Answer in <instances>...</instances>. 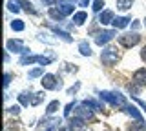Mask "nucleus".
Masks as SVG:
<instances>
[{
    "label": "nucleus",
    "mask_w": 146,
    "mask_h": 131,
    "mask_svg": "<svg viewBox=\"0 0 146 131\" xmlns=\"http://www.w3.org/2000/svg\"><path fill=\"white\" fill-rule=\"evenodd\" d=\"M126 89L131 93V97H137V95H139V91H141V86H137L135 82H131V84H128Z\"/></svg>",
    "instance_id": "27"
},
{
    "label": "nucleus",
    "mask_w": 146,
    "mask_h": 131,
    "mask_svg": "<svg viewBox=\"0 0 146 131\" xmlns=\"http://www.w3.org/2000/svg\"><path fill=\"white\" fill-rule=\"evenodd\" d=\"M60 131H73L70 126H64V128H60Z\"/></svg>",
    "instance_id": "40"
},
{
    "label": "nucleus",
    "mask_w": 146,
    "mask_h": 131,
    "mask_svg": "<svg viewBox=\"0 0 146 131\" xmlns=\"http://www.w3.org/2000/svg\"><path fill=\"white\" fill-rule=\"evenodd\" d=\"M79 51H80L82 57H91V46L86 42V40H82V42L79 44Z\"/></svg>",
    "instance_id": "16"
},
{
    "label": "nucleus",
    "mask_w": 146,
    "mask_h": 131,
    "mask_svg": "<svg viewBox=\"0 0 146 131\" xmlns=\"http://www.w3.org/2000/svg\"><path fill=\"white\" fill-rule=\"evenodd\" d=\"M11 78H13V73H6L4 75V88H7L11 84Z\"/></svg>",
    "instance_id": "32"
},
{
    "label": "nucleus",
    "mask_w": 146,
    "mask_h": 131,
    "mask_svg": "<svg viewBox=\"0 0 146 131\" xmlns=\"http://www.w3.org/2000/svg\"><path fill=\"white\" fill-rule=\"evenodd\" d=\"M6 47H7V51L20 53V55H24V57H29V51H31L29 47H26L24 44H22V40H15V38L7 40V42H6Z\"/></svg>",
    "instance_id": "5"
},
{
    "label": "nucleus",
    "mask_w": 146,
    "mask_h": 131,
    "mask_svg": "<svg viewBox=\"0 0 146 131\" xmlns=\"http://www.w3.org/2000/svg\"><path fill=\"white\" fill-rule=\"evenodd\" d=\"M130 131H146V124L144 122H137V124L130 126Z\"/></svg>",
    "instance_id": "29"
},
{
    "label": "nucleus",
    "mask_w": 146,
    "mask_h": 131,
    "mask_svg": "<svg viewBox=\"0 0 146 131\" xmlns=\"http://www.w3.org/2000/svg\"><path fill=\"white\" fill-rule=\"evenodd\" d=\"M29 78H36V76H44V67H35V69L29 71Z\"/></svg>",
    "instance_id": "28"
},
{
    "label": "nucleus",
    "mask_w": 146,
    "mask_h": 131,
    "mask_svg": "<svg viewBox=\"0 0 146 131\" xmlns=\"http://www.w3.org/2000/svg\"><path fill=\"white\" fill-rule=\"evenodd\" d=\"M4 62H6V64L9 62V53H6V55H4Z\"/></svg>",
    "instance_id": "41"
},
{
    "label": "nucleus",
    "mask_w": 146,
    "mask_h": 131,
    "mask_svg": "<svg viewBox=\"0 0 146 131\" xmlns=\"http://www.w3.org/2000/svg\"><path fill=\"white\" fill-rule=\"evenodd\" d=\"M119 60H121V53H119V49L115 46L104 47L102 53H100V62H102L104 66H108V67H113Z\"/></svg>",
    "instance_id": "2"
},
{
    "label": "nucleus",
    "mask_w": 146,
    "mask_h": 131,
    "mask_svg": "<svg viewBox=\"0 0 146 131\" xmlns=\"http://www.w3.org/2000/svg\"><path fill=\"white\" fill-rule=\"evenodd\" d=\"M73 117H77V118H82V120H91L93 118V109H90L88 106H84V104H80V106L75 107V113H73Z\"/></svg>",
    "instance_id": "7"
},
{
    "label": "nucleus",
    "mask_w": 146,
    "mask_h": 131,
    "mask_svg": "<svg viewBox=\"0 0 146 131\" xmlns=\"http://www.w3.org/2000/svg\"><path fill=\"white\" fill-rule=\"evenodd\" d=\"M58 107H60V102H58V100H53V102L48 104V107H46V113H48V115H53V113L58 111Z\"/></svg>",
    "instance_id": "22"
},
{
    "label": "nucleus",
    "mask_w": 146,
    "mask_h": 131,
    "mask_svg": "<svg viewBox=\"0 0 146 131\" xmlns=\"http://www.w3.org/2000/svg\"><path fill=\"white\" fill-rule=\"evenodd\" d=\"M141 58H143V60L146 62V44L143 46V49H141Z\"/></svg>",
    "instance_id": "37"
},
{
    "label": "nucleus",
    "mask_w": 146,
    "mask_h": 131,
    "mask_svg": "<svg viewBox=\"0 0 146 131\" xmlns=\"http://www.w3.org/2000/svg\"><path fill=\"white\" fill-rule=\"evenodd\" d=\"M91 2V0H80V2H79V6L80 7H88V4Z\"/></svg>",
    "instance_id": "38"
},
{
    "label": "nucleus",
    "mask_w": 146,
    "mask_h": 131,
    "mask_svg": "<svg viewBox=\"0 0 146 131\" xmlns=\"http://www.w3.org/2000/svg\"><path fill=\"white\" fill-rule=\"evenodd\" d=\"M33 95H35V97H33V100H31V106H38V104L44 100V97H46V95H44V91L33 93Z\"/></svg>",
    "instance_id": "25"
},
{
    "label": "nucleus",
    "mask_w": 146,
    "mask_h": 131,
    "mask_svg": "<svg viewBox=\"0 0 146 131\" xmlns=\"http://www.w3.org/2000/svg\"><path fill=\"white\" fill-rule=\"evenodd\" d=\"M75 102H70V104H68V106H66V109H64V117H66V118H68V117H70L71 115V109H75Z\"/></svg>",
    "instance_id": "31"
},
{
    "label": "nucleus",
    "mask_w": 146,
    "mask_h": 131,
    "mask_svg": "<svg viewBox=\"0 0 146 131\" xmlns=\"http://www.w3.org/2000/svg\"><path fill=\"white\" fill-rule=\"evenodd\" d=\"M40 84H42L44 89H49V91H55V89H60L62 88L60 76H57V75H53V73H46L42 76V80H40Z\"/></svg>",
    "instance_id": "4"
},
{
    "label": "nucleus",
    "mask_w": 146,
    "mask_h": 131,
    "mask_svg": "<svg viewBox=\"0 0 146 131\" xmlns=\"http://www.w3.org/2000/svg\"><path fill=\"white\" fill-rule=\"evenodd\" d=\"M131 82H135L137 86H146V67H139V69L133 71V75H131Z\"/></svg>",
    "instance_id": "8"
},
{
    "label": "nucleus",
    "mask_w": 146,
    "mask_h": 131,
    "mask_svg": "<svg viewBox=\"0 0 146 131\" xmlns=\"http://www.w3.org/2000/svg\"><path fill=\"white\" fill-rule=\"evenodd\" d=\"M117 40H119V44H121L122 47L130 49V47H133V46H137V44L141 42V35L137 33V31H133V33L130 31V33H122V35H119Z\"/></svg>",
    "instance_id": "3"
},
{
    "label": "nucleus",
    "mask_w": 146,
    "mask_h": 131,
    "mask_svg": "<svg viewBox=\"0 0 146 131\" xmlns=\"http://www.w3.org/2000/svg\"><path fill=\"white\" fill-rule=\"evenodd\" d=\"M139 20H131V28H133V29H137V28H139Z\"/></svg>",
    "instance_id": "39"
},
{
    "label": "nucleus",
    "mask_w": 146,
    "mask_h": 131,
    "mask_svg": "<svg viewBox=\"0 0 146 131\" xmlns=\"http://www.w3.org/2000/svg\"><path fill=\"white\" fill-rule=\"evenodd\" d=\"M97 37H95V44L97 46H104V44H108L111 38H115L117 31L115 29H102V31H97Z\"/></svg>",
    "instance_id": "6"
},
{
    "label": "nucleus",
    "mask_w": 146,
    "mask_h": 131,
    "mask_svg": "<svg viewBox=\"0 0 146 131\" xmlns=\"http://www.w3.org/2000/svg\"><path fill=\"white\" fill-rule=\"evenodd\" d=\"M79 88H80V82H77L75 86H73V88H70V89H68V95H75L77 91H79Z\"/></svg>",
    "instance_id": "34"
},
{
    "label": "nucleus",
    "mask_w": 146,
    "mask_h": 131,
    "mask_svg": "<svg viewBox=\"0 0 146 131\" xmlns=\"http://www.w3.org/2000/svg\"><path fill=\"white\" fill-rule=\"evenodd\" d=\"M31 93H27V91H22L20 95H18V102H20V106H29L31 104Z\"/></svg>",
    "instance_id": "19"
},
{
    "label": "nucleus",
    "mask_w": 146,
    "mask_h": 131,
    "mask_svg": "<svg viewBox=\"0 0 146 131\" xmlns=\"http://www.w3.org/2000/svg\"><path fill=\"white\" fill-rule=\"evenodd\" d=\"M102 7H104V0H93L91 9H93L95 13H102Z\"/></svg>",
    "instance_id": "26"
},
{
    "label": "nucleus",
    "mask_w": 146,
    "mask_h": 131,
    "mask_svg": "<svg viewBox=\"0 0 146 131\" xmlns=\"http://www.w3.org/2000/svg\"><path fill=\"white\" fill-rule=\"evenodd\" d=\"M36 37H38L40 40H42V42L46 40V42H49V44H55V38H49V35H48V33H38Z\"/></svg>",
    "instance_id": "30"
},
{
    "label": "nucleus",
    "mask_w": 146,
    "mask_h": 131,
    "mask_svg": "<svg viewBox=\"0 0 146 131\" xmlns=\"http://www.w3.org/2000/svg\"><path fill=\"white\" fill-rule=\"evenodd\" d=\"M113 20H115V15H113L111 9H104V11L99 15V24H100V26H108V24H111Z\"/></svg>",
    "instance_id": "10"
},
{
    "label": "nucleus",
    "mask_w": 146,
    "mask_h": 131,
    "mask_svg": "<svg viewBox=\"0 0 146 131\" xmlns=\"http://www.w3.org/2000/svg\"><path fill=\"white\" fill-rule=\"evenodd\" d=\"M40 2H42L44 6H48V7H53V6H57V0H40Z\"/></svg>",
    "instance_id": "35"
},
{
    "label": "nucleus",
    "mask_w": 146,
    "mask_h": 131,
    "mask_svg": "<svg viewBox=\"0 0 146 131\" xmlns=\"http://www.w3.org/2000/svg\"><path fill=\"white\" fill-rule=\"evenodd\" d=\"M58 124H60V120H57V122H55V124L51 126V128H48V129H46V131H57V128H58Z\"/></svg>",
    "instance_id": "36"
},
{
    "label": "nucleus",
    "mask_w": 146,
    "mask_h": 131,
    "mask_svg": "<svg viewBox=\"0 0 146 131\" xmlns=\"http://www.w3.org/2000/svg\"><path fill=\"white\" fill-rule=\"evenodd\" d=\"M24 28H26V26H24V22H22L20 18H17V20L11 22V29L13 31H24Z\"/></svg>",
    "instance_id": "24"
},
{
    "label": "nucleus",
    "mask_w": 146,
    "mask_h": 131,
    "mask_svg": "<svg viewBox=\"0 0 146 131\" xmlns=\"http://www.w3.org/2000/svg\"><path fill=\"white\" fill-rule=\"evenodd\" d=\"M122 111H124V113H128V115H130L131 118H135L137 122H144V120H143V115H141V113L137 111V107L130 106V104H128V106H126V107H124V109H122Z\"/></svg>",
    "instance_id": "14"
},
{
    "label": "nucleus",
    "mask_w": 146,
    "mask_h": 131,
    "mask_svg": "<svg viewBox=\"0 0 146 131\" xmlns=\"http://www.w3.org/2000/svg\"><path fill=\"white\" fill-rule=\"evenodd\" d=\"M144 28H146V18H144Z\"/></svg>",
    "instance_id": "43"
},
{
    "label": "nucleus",
    "mask_w": 146,
    "mask_h": 131,
    "mask_svg": "<svg viewBox=\"0 0 146 131\" xmlns=\"http://www.w3.org/2000/svg\"><path fill=\"white\" fill-rule=\"evenodd\" d=\"M75 4H70V2H66V0H57V7H58V11L62 13L64 16H68V15H75L73 13V9H75Z\"/></svg>",
    "instance_id": "9"
},
{
    "label": "nucleus",
    "mask_w": 146,
    "mask_h": 131,
    "mask_svg": "<svg viewBox=\"0 0 146 131\" xmlns=\"http://www.w3.org/2000/svg\"><path fill=\"white\" fill-rule=\"evenodd\" d=\"M49 18H53L55 22H60V20H64V15L60 11H58V7H49Z\"/></svg>",
    "instance_id": "20"
},
{
    "label": "nucleus",
    "mask_w": 146,
    "mask_h": 131,
    "mask_svg": "<svg viewBox=\"0 0 146 131\" xmlns=\"http://www.w3.org/2000/svg\"><path fill=\"white\" fill-rule=\"evenodd\" d=\"M86 20H88V13H86V11H79V13L73 15V24H75V26H82Z\"/></svg>",
    "instance_id": "15"
},
{
    "label": "nucleus",
    "mask_w": 146,
    "mask_h": 131,
    "mask_svg": "<svg viewBox=\"0 0 146 131\" xmlns=\"http://www.w3.org/2000/svg\"><path fill=\"white\" fill-rule=\"evenodd\" d=\"M70 128L73 131H86V124L82 118H77V117H73V118L70 120Z\"/></svg>",
    "instance_id": "12"
},
{
    "label": "nucleus",
    "mask_w": 146,
    "mask_h": 131,
    "mask_svg": "<svg viewBox=\"0 0 146 131\" xmlns=\"http://www.w3.org/2000/svg\"><path fill=\"white\" fill-rule=\"evenodd\" d=\"M130 22H131L130 16H115V20H113L111 24H113V28H115V29H124Z\"/></svg>",
    "instance_id": "11"
},
{
    "label": "nucleus",
    "mask_w": 146,
    "mask_h": 131,
    "mask_svg": "<svg viewBox=\"0 0 146 131\" xmlns=\"http://www.w3.org/2000/svg\"><path fill=\"white\" fill-rule=\"evenodd\" d=\"M115 6H117V9L126 11V9H131V6H133V0H115Z\"/></svg>",
    "instance_id": "17"
},
{
    "label": "nucleus",
    "mask_w": 146,
    "mask_h": 131,
    "mask_svg": "<svg viewBox=\"0 0 146 131\" xmlns=\"http://www.w3.org/2000/svg\"><path fill=\"white\" fill-rule=\"evenodd\" d=\"M18 2H20V6L24 7V11L27 15H36V9H35V6L31 2H27V0H18Z\"/></svg>",
    "instance_id": "18"
},
{
    "label": "nucleus",
    "mask_w": 146,
    "mask_h": 131,
    "mask_svg": "<svg viewBox=\"0 0 146 131\" xmlns=\"http://www.w3.org/2000/svg\"><path fill=\"white\" fill-rule=\"evenodd\" d=\"M7 113H11V115H18V113H20V106H9Z\"/></svg>",
    "instance_id": "33"
},
{
    "label": "nucleus",
    "mask_w": 146,
    "mask_h": 131,
    "mask_svg": "<svg viewBox=\"0 0 146 131\" xmlns=\"http://www.w3.org/2000/svg\"><path fill=\"white\" fill-rule=\"evenodd\" d=\"M82 104H84V106H88V107H90V109H93V111H102V109H104V107H102V106H100V104H99V102H95V100H93V98H86V100H84V102H82Z\"/></svg>",
    "instance_id": "21"
},
{
    "label": "nucleus",
    "mask_w": 146,
    "mask_h": 131,
    "mask_svg": "<svg viewBox=\"0 0 146 131\" xmlns=\"http://www.w3.org/2000/svg\"><path fill=\"white\" fill-rule=\"evenodd\" d=\"M99 97H100V100H106L110 106H113V107H122V109H124L128 106L124 95H121L119 91H100Z\"/></svg>",
    "instance_id": "1"
},
{
    "label": "nucleus",
    "mask_w": 146,
    "mask_h": 131,
    "mask_svg": "<svg viewBox=\"0 0 146 131\" xmlns=\"http://www.w3.org/2000/svg\"><path fill=\"white\" fill-rule=\"evenodd\" d=\"M7 9L13 13H18L20 11V2L18 0H7Z\"/></svg>",
    "instance_id": "23"
},
{
    "label": "nucleus",
    "mask_w": 146,
    "mask_h": 131,
    "mask_svg": "<svg viewBox=\"0 0 146 131\" xmlns=\"http://www.w3.org/2000/svg\"><path fill=\"white\" fill-rule=\"evenodd\" d=\"M49 28H51V31H53V33H55V35H58V37H60L62 40H66V42H73L71 35L68 33V31L60 29V28H58V26H49Z\"/></svg>",
    "instance_id": "13"
},
{
    "label": "nucleus",
    "mask_w": 146,
    "mask_h": 131,
    "mask_svg": "<svg viewBox=\"0 0 146 131\" xmlns=\"http://www.w3.org/2000/svg\"><path fill=\"white\" fill-rule=\"evenodd\" d=\"M66 2H70V4H77V2H80V0H66Z\"/></svg>",
    "instance_id": "42"
}]
</instances>
